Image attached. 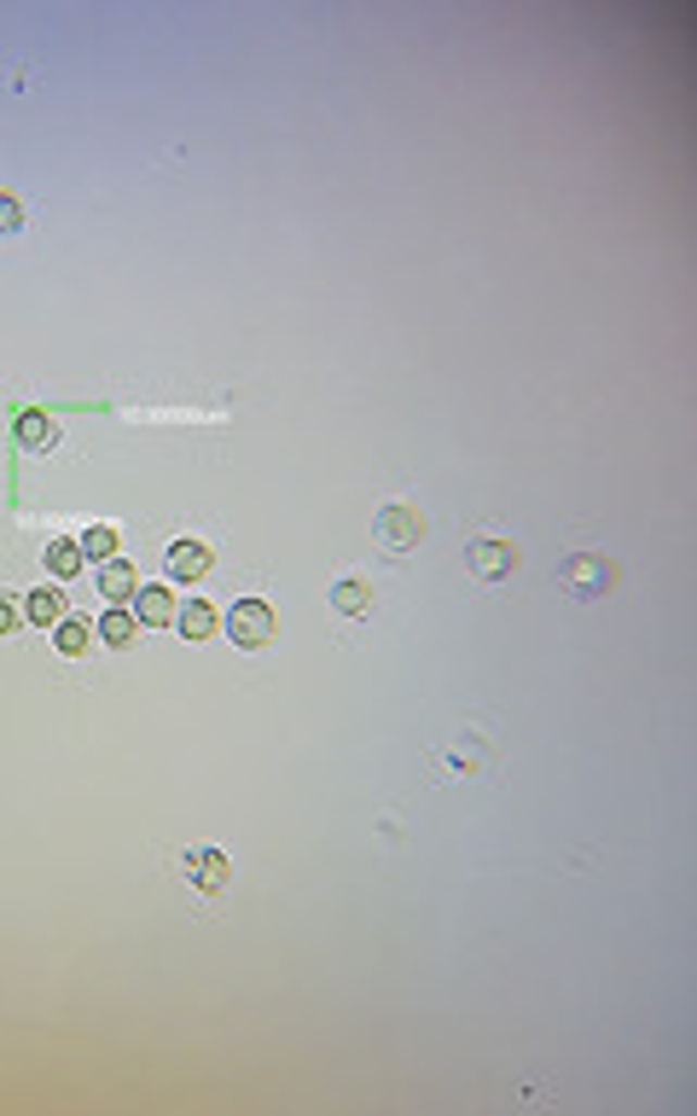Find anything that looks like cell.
Here are the masks:
<instances>
[{
  "label": "cell",
  "instance_id": "9",
  "mask_svg": "<svg viewBox=\"0 0 697 1116\" xmlns=\"http://www.w3.org/2000/svg\"><path fill=\"white\" fill-rule=\"evenodd\" d=\"M99 594L105 599H134L140 594V570H134L128 558H111V565L99 570Z\"/></svg>",
  "mask_w": 697,
  "mask_h": 1116
},
{
  "label": "cell",
  "instance_id": "4",
  "mask_svg": "<svg viewBox=\"0 0 697 1116\" xmlns=\"http://www.w3.org/2000/svg\"><path fill=\"white\" fill-rule=\"evenodd\" d=\"M564 582L575 587V594H610L617 587V565H605V558H593V553H575L570 565H564Z\"/></svg>",
  "mask_w": 697,
  "mask_h": 1116
},
{
  "label": "cell",
  "instance_id": "3",
  "mask_svg": "<svg viewBox=\"0 0 697 1116\" xmlns=\"http://www.w3.org/2000/svg\"><path fill=\"white\" fill-rule=\"evenodd\" d=\"M465 565L477 570L483 582H506V576L518 570V547H512V541H471V547H465Z\"/></svg>",
  "mask_w": 697,
  "mask_h": 1116
},
{
  "label": "cell",
  "instance_id": "14",
  "mask_svg": "<svg viewBox=\"0 0 697 1116\" xmlns=\"http://www.w3.org/2000/svg\"><path fill=\"white\" fill-rule=\"evenodd\" d=\"M332 605H337L344 617H366V611H372V587H366V582H337V587H332Z\"/></svg>",
  "mask_w": 697,
  "mask_h": 1116
},
{
  "label": "cell",
  "instance_id": "5",
  "mask_svg": "<svg viewBox=\"0 0 697 1116\" xmlns=\"http://www.w3.org/2000/svg\"><path fill=\"white\" fill-rule=\"evenodd\" d=\"M419 535H424V518L413 512V506H384L378 512V541L384 547H419Z\"/></svg>",
  "mask_w": 697,
  "mask_h": 1116
},
{
  "label": "cell",
  "instance_id": "17",
  "mask_svg": "<svg viewBox=\"0 0 697 1116\" xmlns=\"http://www.w3.org/2000/svg\"><path fill=\"white\" fill-rule=\"evenodd\" d=\"M24 227V204L12 193H0V239H7V233H18Z\"/></svg>",
  "mask_w": 697,
  "mask_h": 1116
},
{
  "label": "cell",
  "instance_id": "13",
  "mask_svg": "<svg viewBox=\"0 0 697 1116\" xmlns=\"http://www.w3.org/2000/svg\"><path fill=\"white\" fill-rule=\"evenodd\" d=\"M134 634H140V617H134L128 605H111V611L99 617V640H105V646H128Z\"/></svg>",
  "mask_w": 697,
  "mask_h": 1116
},
{
  "label": "cell",
  "instance_id": "12",
  "mask_svg": "<svg viewBox=\"0 0 697 1116\" xmlns=\"http://www.w3.org/2000/svg\"><path fill=\"white\" fill-rule=\"evenodd\" d=\"M59 617H64L59 587H36V594H24V622H36V629H53Z\"/></svg>",
  "mask_w": 697,
  "mask_h": 1116
},
{
  "label": "cell",
  "instance_id": "8",
  "mask_svg": "<svg viewBox=\"0 0 697 1116\" xmlns=\"http://www.w3.org/2000/svg\"><path fill=\"white\" fill-rule=\"evenodd\" d=\"M175 629L186 640H210V634H221V611H215V605H203V599H186L175 611Z\"/></svg>",
  "mask_w": 697,
  "mask_h": 1116
},
{
  "label": "cell",
  "instance_id": "1",
  "mask_svg": "<svg viewBox=\"0 0 697 1116\" xmlns=\"http://www.w3.org/2000/svg\"><path fill=\"white\" fill-rule=\"evenodd\" d=\"M221 629H227V640L239 652H262L267 640H274V611H267L262 599H239L227 617H221Z\"/></svg>",
  "mask_w": 697,
  "mask_h": 1116
},
{
  "label": "cell",
  "instance_id": "10",
  "mask_svg": "<svg viewBox=\"0 0 697 1116\" xmlns=\"http://www.w3.org/2000/svg\"><path fill=\"white\" fill-rule=\"evenodd\" d=\"M53 646H59L64 657H88V646H94V622L59 617V622H53Z\"/></svg>",
  "mask_w": 697,
  "mask_h": 1116
},
{
  "label": "cell",
  "instance_id": "11",
  "mask_svg": "<svg viewBox=\"0 0 697 1116\" xmlns=\"http://www.w3.org/2000/svg\"><path fill=\"white\" fill-rule=\"evenodd\" d=\"M53 436H59L53 413H41V408H18V443H24V448H53Z\"/></svg>",
  "mask_w": 697,
  "mask_h": 1116
},
{
  "label": "cell",
  "instance_id": "16",
  "mask_svg": "<svg viewBox=\"0 0 697 1116\" xmlns=\"http://www.w3.org/2000/svg\"><path fill=\"white\" fill-rule=\"evenodd\" d=\"M116 553V530L111 523H94L88 535H82V558H111Z\"/></svg>",
  "mask_w": 697,
  "mask_h": 1116
},
{
  "label": "cell",
  "instance_id": "2",
  "mask_svg": "<svg viewBox=\"0 0 697 1116\" xmlns=\"http://www.w3.org/2000/svg\"><path fill=\"white\" fill-rule=\"evenodd\" d=\"M186 884L203 890V895H221L233 884V860L221 850H186Z\"/></svg>",
  "mask_w": 697,
  "mask_h": 1116
},
{
  "label": "cell",
  "instance_id": "15",
  "mask_svg": "<svg viewBox=\"0 0 697 1116\" xmlns=\"http://www.w3.org/2000/svg\"><path fill=\"white\" fill-rule=\"evenodd\" d=\"M47 570H53V576H76L82 570V541H47Z\"/></svg>",
  "mask_w": 697,
  "mask_h": 1116
},
{
  "label": "cell",
  "instance_id": "18",
  "mask_svg": "<svg viewBox=\"0 0 697 1116\" xmlns=\"http://www.w3.org/2000/svg\"><path fill=\"white\" fill-rule=\"evenodd\" d=\"M18 622H24V599H7V594H0V634H12Z\"/></svg>",
  "mask_w": 697,
  "mask_h": 1116
},
{
  "label": "cell",
  "instance_id": "7",
  "mask_svg": "<svg viewBox=\"0 0 697 1116\" xmlns=\"http://www.w3.org/2000/svg\"><path fill=\"white\" fill-rule=\"evenodd\" d=\"M134 617L146 622V629H163V622H175V594H169V587H140V594H134V605H128Z\"/></svg>",
  "mask_w": 697,
  "mask_h": 1116
},
{
  "label": "cell",
  "instance_id": "6",
  "mask_svg": "<svg viewBox=\"0 0 697 1116\" xmlns=\"http://www.w3.org/2000/svg\"><path fill=\"white\" fill-rule=\"evenodd\" d=\"M169 576L175 582L210 576V547H203V541H175V547H169Z\"/></svg>",
  "mask_w": 697,
  "mask_h": 1116
}]
</instances>
